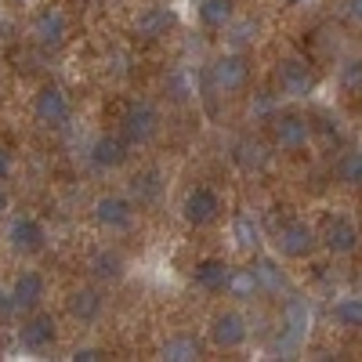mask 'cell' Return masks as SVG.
Masks as SVG:
<instances>
[{
  "instance_id": "30bf717a",
  "label": "cell",
  "mask_w": 362,
  "mask_h": 362,
  "mask_svg": "<svg viewBox=\"0 0 362 362\" xmlns=\"http://www.w3.org/2000/svg\"><path fill=\"white\" fill-rule=\"evenodd\" d=\"M276 83H279V95L286 98H312L315 90V69L305 62V58H283L279 69H276Z\"/></svg>"
},
{
  "instance_id": "7c38bea8",
  "label": "cell",
  "mask_w": 362,
  "mask_h": 362,
  "mask_svg": "<svg viewBox=\"0 0 362 362\" xmlns=\"http://www.w3.org/2000/svg\"><path fill=\"white\" fill-rule=\"evenodd\" d=\"M210 344L221 348V351H235V348H243L247 337H250V326L247 319L239 315V312H218L214 319H210Z\"/></svg>"
},
{
  "instance_id": "4316f807",
  "label": "cell",
  "mask_w": 362,
  "mask_h": 362,
  "mask_svg": "<svg viewBox=\"0 0 362 362\" xmlns=\"http://www.w3.org/2000/svg\"><path fill=\"white\" fill-rule=\"evenodd\" d=\"M337 87L348 98H362V58H348L337 69Z\"/></svg>"
},
{
  "instance_id": "4dcf8cb0",
  "label": "cell",
  "mask_w": 362,
  "mask_h": 362,
  "mask_svg": "<svg viewBox=\"0 0 362 362\" xmlns=\"http://www.w3.org/2000/svg\"><path fill=\"white\" fill-rule=\"evenodd\" d=\"M11 315H18V300L11 290L0 286V319H11Z\"/></svg>"
},
{
  "instance_id": "ffe728a7",
  "label": "cell",
  "mask_w": 362,
  "mask_h": 362,
  "mask_svg": "<svg viewBox=\"0 0 362 362\" xmlns=\"http://www.w3.org/2000/svg\"><path fill=\"white\" fill-rule=\"evenodd\" d=\"M254 276H257V283H261V293H268V297H279V293H286V272L279 268V261H272V257H257L254 261Z\"/></svg>"
},
{
  "instance_id": "603a6c76",
  "label": "cell",
  "mask_w": 362,
  "mask_h": 362,
  "mask_svg": "<svg viewBox=\"0 0 362 362\" xmlns=\"http://www.w3.org/2000/svg\"><path fill=\"white\" fill-rule=\"evenodd\" d=\"M228 297H235V300H254L257 293H261V283H257V276H254V264H247V268H232V276H228Z\"/></svg>"
},
{
  "instance_id": "7a4b0ae2",
  "label": "cell",
  "mask_w": 362,
  "mask_h": 362,
  "mask_svg": "<svg viewBox=\"0 0 362 362\" xmlns=\"http://www.w3.org/2000/svg\"><path fill=\"white\" fill-rule=\"evenodd\" d=\"M119 134L131 145H148L160 134V109L153 102H127L124 116H119Z\"/></svg>"
},
{
  "instance_id": "44dd1931",
  "label": "cell",
  "mask_w": 362,
  "mask_h": 362,
  "mask_svg": "<svg viewBox=\"0 0 362 362\" xmlns=\"http://www.w3.org/2000/svg\"><path fill=\"white\" fill-rule=\"evenodd\" d=\"M232 160H235V167H243V170H264L268 167V148L257 138H239L232 145Z\"/></svg>"
},
{
  "instance_id": "52a82bcc",
  "label": "cell",
  "mask_w": 362,
  "mask_h": 362,
  "mask_svg": "<svg viewBox=\"0 0 362 362\" xmlns=\"http://www.w3.org/2000/svg\"><path fill=\"white\" fill-rule=\"evenodd\" d=\"M69 112H73V105H69V95H66L62 87L47 83V87L37 90V98H33V116H37L40 127H51V131L66 127V124H69Z\"/></svg>"
},
{
  "instance_id": "8992f818",
  "label": "cell",
  "mask_w": 362,
  "mask_h": 362,
  "mask_svg": "<svg viewBox=\"0 0 362 362\" xmlns=\"http://www.w3.org/2000/svg\"><path fill=\"white\" fill-rule=\"evenodd\" d=\"M221 196L214 189H206V185H196L185 192V199H181V218H185L192 228H206V225H214L221 218Z\"/></svg>"
},
{
  "instance_id": "277c9868",
  "label": "cell",
  "mask_w": 362,
  "mask_h": 362,
  "mask_svg": "<svg viewBox=\"0 0 362 362\" xmlns=\"http://www.w3.org/2000/svg\"><path fill=\"white\" fill-rule=\"evenodd\" d=\"M29 37H33L37 47L44 51H58L66 40H69V18L62 8H44L33 15V22H29Z\"/></svg>"
},
{
  "instance_id": "cb8c5ba5",
  "label": "cell",
  "mask_w": 362,
  "mask_h": 362,
  "mask_svg": "<svg viewBox=\"0 0 362 362\" xmlns=\"http://www.w3.org/2000/svg\"><path fill=\"white\" fill-rule=\"evenodd\" d=\"M235 18V0H203L199 4V22L206 29H225Z\"/></svg>"
},
{
  "instance_id": "d6a6232c",
  "label": "cell",
  "mask_w": 362,
  "mask_h": 362,
  "mask_svg": "<svg viewBox=\"0 0 362 362\" xmlns=\"http://www.w3.org/2000/svg\"><path fill=\"white\" fill-rule=\"evenodd\" d=\"M167 90H170L177 102H181V98H189V83H185V76H181V73H174V76L167 80Z\"/></svg>"
},
{
  "instance_id": "9a60e30c",
  "label": "cell",
  "mask_w": 362,
  "mask_h": 362,
  "mask_svg": "<svg viewBox=\"0 0 362 362\" xmlns=\"http://www.w3.org/2000/svg\"><path fill=\"white\" fill-rule=\"evenodd\" d=\"M11 293H15V300H18V312H37L40 300L47 297V283H44L40 272L25 268V272H18V276H15Z\"/></svg>"
},
{
  "instance_id": "8d00e7d4",
  "label": "cell",
  "mask_w": 362,
  "mask_h": 362,
  "mask_svg": "<svg viewBox=\"0 0 362 362\" xmlns=\"http://www.w3.org/2000/svg\"><path fill=\"white\" fill-rule=\"evenodd\" d=\"M290 4H297V8H312L315 0H290Z\"/></svg>"
},
{
  "instance_id": "4fadbf2b",
  "label": "cell",
  "mask_w": 362,
  "mask_h": 362,
  "mask_svg": "<svg viewBox=\"0 0 362 362\" xmlns=\"http://www.w3.org/2000/svg\"><path fill=\"white\" fill-rule=\"evenodd\" d=\"M90 167L95 170H119L131 156V141L124 134H98L90 141Z\"/></svg>"
},
{
  "instance_id": "6da1fadb",
  "label": "cell",
  "mask_w": 362,
  "mask_h": 362,
  "mask_svg": "<svg viewBox=\"0 0 362 362\" xmlns=\"http://www.w3.org/2000/svg\"><path fill=\"white\" fill-rule=\"evenodd\" d=\"M247 80H250V58L243 51H225L206 69V83L214 87L218 95H235V90L247 87Z\"/></svg>"
},
{
  "instance_id": "83f0119b",
  "label": "cell",
  "mask_w": 362,
  "mask_h": 362,
  "mask_svg": "<svg viewBox=\"0 0 362 362\" xmlns=\"http://www.w3.org/2000/svg\"><path fill=\"white\" fill-rule=\"evenodd\" d=\"M334 174H337L341 185H348V189H362V153H358V148H355V153H344V156L337 160Z\"/></svg>"
},
{
  "instance_id": "484cf974",
  "label": "cell",
  "mask_w": 362,
  "mask_h": 362,
  "mask_svg": "<svg viewBox=\"0 0 362 362\" xmlns=\"http://www.w3.org/2000/svg\"><path fill=\"white\" fill-rule=\"evenodd\" d=\"M257 22L254 18H232L228 25H225V40H228V47L232 51H243V47H250L254 40H257Z\"/></svg>"
},
{
  "instance_id": "1f68e13d",
  "label": "cell",
  "mask_w": 362,
  "mask_h": 362,
  "mask_svg": "<svg viewBox=\"0 0 362 362\" xmlns=\"http://www.w3.org/2000/svg\"><path fill=\"white\" fill-rule=\"evenodd\" d=\"M15 174V153L8 145H0V181H8Z\"/></svg>"
},
{
  "instance_id": "e0dca14e",
  "label": "cell",
  "mask_w": 362,
  "mask_h": 362,
  "mask_svg": "<svg viewBox=\"0 0 362 362\" xmlns=\"http://www.w3.org/2000/svg\"><path fill=\"white\" fill-rule=\"evenodd\" d=\"M228 276H232V264L221 261V257H206V261H199V264L192 268V283H196L199 290H206V293L225 290V286H228Z\"/></svg>"
},
{
  "instance_id": "ac0fdd59",
  "label": "cell",
  "mask_w": 362,
  "mask_h": 362,
  "mask_svg": "<svg viewBox=\"0 0 362 362\" xmlns=\"http://www.w3.org/2000/svg\"><path fill=\"white\" fill-rule=\"evenodd\" d=\"M102 308H105V297L95 286H80V290L69 293V315L76 322H95L102 315Z\"/></svg>"
},
{
  "instance_id": "e575fe53",
  "label": "cell",
  "mask_w": 362,
  "mask_h": 362,
  "mask_svg": "<svg viewBox=\"0 0 362 362\" xmlns=\"http://www.w3.org/2000/svg\"><path fill=\"white\" fill-rule=\"evenodd\" d=\"M344 11H348V18H351L355 25H362V0H348Z\"/></svg>"
},
{
  "instance_id": "5bb4252c",
  "label": "cell",
  "mask_w": 362,
  "mask_h": 362,
  "mask_svg": "<svg viewBox=\"0 0 362 362\" xmlns=\"http://www.w3.org/2000/svg\"><path fill=\"white\" fill-rule=\"evenodd\" d=\"M358 228L351 218H341V214H329L319 228V243L329 250V254H351L358 247Z\"/></svg>"
},
{
  "instance_id": "9c48e42d",
  "label": "cell",
  "mask_w": 362,
  "mask_h": 362,
  "mask_svg": "<svg viewBox=\"0 0 362 362\" xmlns=\"http://www.w3.org/2000/svg\"><path fill=\"white\" fill-rule=\"evenodd\" d=\"M272 145L283 148V153H297V148H305L312 141V127H308V119L305 116H297V112H276L272 116Z\"/></svg>"
},
{
  "instance_id": "836d02e7",
  "label": "cell",
  "mask_w": 362,
  "mask_h": 362,
  "mask_svg": "<svg viewBox=\"0 0 362 362\" xmlns=\"http://www.w3.org/2000/svg\"><path fill=\"white\" fill-rule=\"evenodd\" d=\"M73 358H76V362H98V358H105V351L95 348V344H87V348H76Z\"/></svg>"
},
{
  "instance_id": "d6986e66",
  "label": "cell",
  "mask_w": 362,
  "mask_h": 362,
  "mask_svg": "<svg viewBox=\"0 0 362 362\" xmlns=\"http://www.w3.org/2000/svg\"><path fill=\"white\" fill-rule=\"evenodd\" d=\"M160 358H167V362H196V358H203V344H199L196 334H170L160 348Z\"/></svg>"
},
{
  "instance_id": "ba28073f",
  "label": "cell",
  "mask_w": 362,
  "mask_h": 362,
  "mask_svg": "<svg viewBox=\"0 0 362 362\" xmlns=\"http://www.w3.org/2000/svg\"><path fill=\"white\" fill-rule=\"evenodd\" d=\"M54 341H58V322L47 312H29V319H22V326H18V348L22 351L40 355V351H51Z\"/></svg>"
},
{
  "instance_id": "d4e9b609",
  "label": "cell",
  "mask_w": 362,
  "mask_h": 362,
  "mask_svg": "<svg viewBox=\"0 0 362 362\" xmlns=\"http://www.w3.org/2000/svg\"><path fill=\"white\" fill-rule=\"evenodd\" d=\"M232 239L239 250H257L261 247V225L254 221V214H235L232 218Z\"/></svg>"
},
{
  "instance_id": "2e32d148",
  "label": "cell",
  "mask_w": 362,
  "mask_h": 362,
  "mask_svg": "<svg viewBox=\"0 0 362 362\" xmlns=\"http://www.w3.org/2000/svg\"><path fill=\"white\" fill-rule=\"evenodd\" d=\"M174 29V11L170 8H145L138 18H134V37L153 44V40H163Z\"/></svg>"
},
{
  "instance_id": "5b68a950",
  "label": "cell",
  "mask_w": 362,
  "mask_h": 362,
  "mask_svg": "<svg viewBox=\"0 0 362 362\" xmlns=\"http://www.w3.org/2000/svg\"><path fill=\"white\" fill-rule=\"evenodd\" d=\"M95 221L109 232H127L134 225V214H138V203L131 196H119V192H105L95 199Z\"/></svg>"
},
{
  "instance_id": "d590c367",
  "label": "cell",
  "mask_w": 362,
  "mask_h": 362,
  "mask_svg": "<svg viewBox=\"0 0 362 362\" xmlns=\"http://www.w3.org/2000/svg\"><path fill=\"white\" fill-rule=\"evenodd\" d=\"M8 210H11V196H8V189H4V185H0V218H4Z\"/></svg>"
},
{
  "instance_id": "f546056e",
  "label": "cell",
  "mask_w": 362,
  "mask_h": 362,
  "mask_svg": "<svg viewBox=\"0 0 362 362\" xmlns=\"http://www.w3.org/2000/svg\"><path fill=\"white\" fill-rule=\"evenodd\" d=\"M334 322L344 329H362V297H341L334 305Z\"/></svg>"
},
{
  "instance_id": "3957f363",
  "label": "cell",
  "mask_w": 362,
  "mask_h": 362,
  "mask_svg": "<svg viewBox=\"0 0 362 362\" xmlns=\"http://www.w3.org/2000/svg\"><path fill=\"white\" fill-rule=\"evenodd\" d=\"M315 247H319V228H312L308 221H286L276 232V250L286 261H305L312 257Z\"/></svg>"
},
{
  "instance_id": "7402d4cb",
  "label": "cell",
  "mask_w": 362,
  "mask_h": 362,
  "mask_svg": "<svg viewBox=\"0 0 362 362\" xmlns=\"http://www.w3.org/2000/svg\"><path fill=\"white\" fill-rule=\"evenodd\" d=\"M90 276L102 279V283H116L119 276H124V257H119V250H95L90 254Z\"/></svg>"
},
{
  "instance_id": "8fae6325",
  "label": "cell",
  "mask_w": 362,
  "mask_h": 362,
  "mask_svg": "<svg viewBox=\"0 0 362 362\" xmlns=\"http://www.w3.org/2000/svg\"><path fill=\"white\" fill-rule=\"evenodd\" d=\"M8 247H11L15 254H22V257L40 254V250L47 247V228H44V221L33 218V214L15 218V221L8 225Z\"/></svg>"
},
{
  "instance_id": "f1b7e54d",
  "label": "cell",
  "mask_w": 362,
  "mask_h": 362,
  "mask_svg": "<svg viewBox=\"0 0 362 362\" xmlns=\"http://www.w3.org/2000/svg\"><path fill=\"white\" fill-rule=\"evenodd\" d=\"M131 199L141 206V203H156L160 199V174L156 170H145L131 181Z\"/></svg>"
}]
</instances>
